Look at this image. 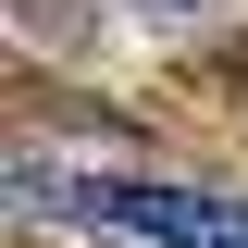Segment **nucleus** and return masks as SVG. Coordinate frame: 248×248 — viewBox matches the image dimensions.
<instances>
[{
  "label": "nucleus",
  "mask_w": 248,
  "mask_h": 248,
  "mask_svg": "<svg viewBox=\"0 0 248 248\" xmlns=\"http://www.w3.org/2000/svg\"><path fill=\"white\" fill-rule=\"evenodd\" d=\"M13 199L25 211H75V223H124V236H149V248H248L236 199H211V186H149V174H87V186H62V174H13Z\"/></svg>",
  "instance_id": "obj_1"
}]
</instances>
